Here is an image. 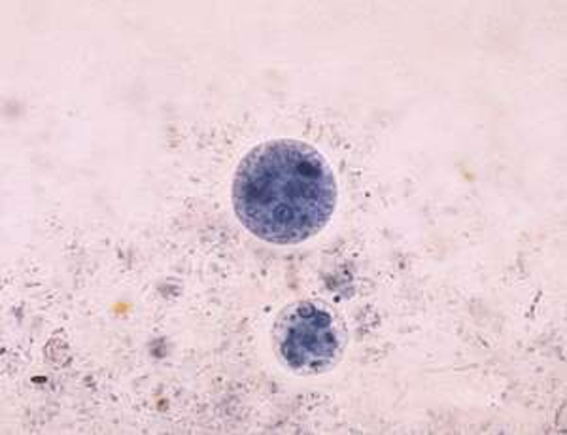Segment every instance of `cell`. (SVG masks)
Returning <instances> with one entry per match:
<instances>
[{"label": "cell", "mask_w": 567, "mask_h": 435, "mask_svg": "<svg viewBox=\"0 0 567 435\" xmlns=\"http://www.w3.org/2000/svg\"><path fill=\"white\" fill-rule=\"evenodd\" d=\"M336 203V176L326 157L290 138L250 149L233 180V207L243 226L272 245H297L322 231Z\"/></svg>", "instance_id": "cell-1"}, {"label": "cell", "mask_w": 567, "mask_h": 435, "mask_svg": "<svg viewBox=\"0 0 567 435\" xmlns=\"http://www.w3.org/2000/svg\"><path fill=\"white\" fill-rule=\"evenodd\" d=\"M278 356L303 375L322 373L336 362L341 349L333 317L322 307L301 301L288 307L275 325Z\"/></svg>", "instance_id": "cell-2"}]
</instances>
